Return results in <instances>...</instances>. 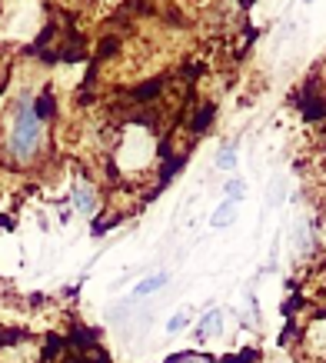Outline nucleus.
<instances>
[{
	"mask_svg": "<svg viewBox=\"0 0 326 363\" xmlns=\"http://www.w3.org/2000/svg\"><path fill=\"white\" fill-rule=\"evenodd\" d=\"M233 207H237V203H230L227 200V203L213 213V227H227V223H233Z\"/></svg>",
	"mask_w": 326,
	"mask_h": 363,
	"instance_id": "obj_3",
	"label": "nucleus"
},
{
	"mask_svg": "<svg viewBox=\"0 0 326 363\" xmlns=\"http://www.w3.org/2000/svg\"><path fill=\"white\" fill-rule=\"evenodd\" d=\"M243 194H247V184H243V180H230V184H227V197H230V203L243 200Z\"/></svg>",
	"mask_w": 326,
	"mask_h": 363,
	"instance_id": "obj_4",
	"label": "nucleus"
},
{
	"mask_svg": "<svg viewBox=\"0 0 326 363\" xmlns=\"http://www.w3.org/2000/svg\"><path fill=\"white\" fill-rule=\"evenodd\" d=\"M37 127H40V117H37V113H23L21 121H17V130H13V150H17V154H27L33 147Z\"/></svg>",
	"mask_w": 326,
	"mask_h": 363,
	"instance_id": "obj_1",
	"label": "nucleus"
},
{
	"mask_svg": "<svg viewBox=\"0 0 326 363\" xmlns=\"http://www.w3.org/2000/svg\"><path fill=\"white\" fill-rule=\"evenodd\" d=\"M167 284V274H157V277H150V280H143L137 290H133V297H143V294H153V290H160V286Z\"/></svg>",
	"mask_w": 326,
	"mask_h": 363,
	"instance_id": "obj_2",
	"label": "nucleus"
},
{
	"mask_svg": "<svg viewBox=\"0 0 326 363\" xmlns=\"http://www.w3.org/2000/svg\"><path fill=\"white\" fill-rule=\"evenodd\" d=\"M186 320H190V313H186V310H180V313H176V317L167 323V333H180L186 327Z\"/></svg>",
	"mask_w": 326,
	"mask_h": 363,
	"instance_id": "obj_5",
	"label": "nucleus"
},
{
	"mask_svg": "<svg viewBox=\"0 0 326 363\" xmlns=\"http://www.w3.org/2000/svg\"><path fill=\"white\" fill-rule=\"evenodd\" d=\"M220 167H223V170H233V167H237V157H233V147H227V150H223V157H220Z\"/></svg>",
	"mask_w": 326,
	"mask_h": 363,
	"instance_id": "obj_6",
	"label": "nucleus"
}]
</instances>
